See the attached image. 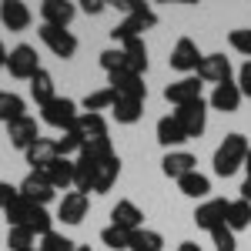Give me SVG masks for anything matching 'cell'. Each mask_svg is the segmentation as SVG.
I'll use <instances>...</instances> for the list:
<instances>
[{"label":"cell","mask_w":251,"mask_h":251,"mask_svg":"<svg viewBox=\"0 0 251 251\" xmlns=\"http://www.w3.org/2000/svg\"><path fill=\"white\" fill-rule=\"evenodd\" d=\"M7 137H10V144H14L17 151H27V148L40 137V127H37V121H34L30 114H24V117H17L14 124H7Z\"/></svg>","instance_id":"obj_18"},{"label":"cell","mask_w":251,"mask_h":251,"mask_svg":"<svg viewBox=\"0 0 251 251\" xmlns=\"http://www.w3.org/2000/svg\"><path fill=\"white\" fill-rule=\"evenodd\" d=\"M20 198H27V201H34V204H40V208H47L50 201H54V184L47 181V174H40V171H30L24 181H20Z\"/></svg>","instance_id":"obj_9"},{"label":"cell","mask_w":251,"mask_h":251,"mask_svg":"<svg viewBox=\"0 0 251 251\" xmlns=\"http://www.w3.org/2000/svg\"><path fill=\"white\" fill-rule=\"evenodd\" d=\"M174 121L181 124V131H184L188 141H191V137H201L204 127H208V100L201 97V100H191V104L177 107V111H174Z\"/></svg>","instance_id":"obj_5"},{"label":"cell","mask_w":251,"mask_h":251,"mask_svg":"<svg viewBox=\"0 0 251 251\" xmlns=\"http://www.w3.org/2000/svg\"><path fill=\"white\" fill-rule=\"evenodd\" d=\"M241 87H238V80H228V84H218L214 87L211 100H208V107H214V111H221V114H234L238 107H241Z\"/></svg>","instance_id":"obj_20"},{"label":"cell","mask_w":251,"mask_h":251,"mask_svg":"<svg viewBox=\"0 0 251 251\" xmlns=\"http://www.w3.org/2000/svg\"><path fill=\"white\" fill-rule=\"evenodd\" d=\"M245 168H248V177H251V148H248V157H245Z\"/></svg>","instance_id":"obj_48"},{"label":"cell","mask_w":251,"mask_h":251,"mask_svg":"<svg viewBox=\"0 0 251 251\" xmlns=\"http://www.w3.org/2000/svg\"><path fill=\"white\" fill-rule=\"evenodd\" d=\"M40 174H47V181L54 184V191L57 188H71L74 184V161L71 157H57L47 171H40Z\"/></svg>","instance_id":"obj_28"},{"label":"cell","mask_w":251,"mask_h":251,"mask_svg":"<svg viewBox=\"0 0 251 251\" xmlns=\"http://www.w3.org/2000/svg\"><path fill=\"white\" fill-rule=\"evenodd\" d=\"M114 154V148H111V137H107V141H94V144H84V148H80V154L77 157H87V161H104V157H111Z\"/></svg>","instance_id":"obj_40"},{"label":"cell","mask_w":251,"mask_h":251,"mask_svg":"<svg viewBox=\"0 0 251 251\" xmlns=\"http://www.w3.org/2000/svg\"><path fill=\"white\" fill-rule=\"evenodd\" d=\"M117 7L127 14V17H124V20L114 27V30H111V37H114L117 44L144 37V30H151V27L157 24V14L148 7V3H141V0H121Z\"/></svg>","instance_id":"obj_1"},{"label":"cell","mask_w":251,"mask_h":251,"mask_svg":"<svg viewBox=\"0 0 251 251\" xmlns=\"http://www.w3.org/2000/svg\"><path fill=\"white\" fill-rule=\"evenodd\" d=\"M40 117H44V124H50V127H57V131H71L74 124H77V104L71 100V97H54L50 104H44L40 107Z\"/></svg>","instance_id":"obj_4"},{"label":"cell","mask_w":251,"mask_h":251,"mask_svg":"<svg viewBox=\"0 0 251 251\" xmlns=\"http://www.w3.org/2000/svg\"><path fill=\"white\" fill-rule=\"evenodd\" d=\"M74 251H91V248H87V245H77V248H74Z\"/></svg>","instance_id":"obj_49"},{"label":"cell","mask_w":251,"mask_h":251,"mask_svg":"<svg viewBox=\"0 0 251 251\" xmlns=\"http://www.w3.org/2000/svg\"><path fill=\"white\" fill-rule=\"evenodd\" d=\"M111 225L114 228H124V231H137V228H144V211L137 208L134 201H117L114 208H111Z\"/></svg>","instance_id":"obj_21"},{"label":"cell","mask_w":251,"mask_h":251,"mask_svg":"<svg viewBox=\"0 0 251 251\" xmlns=\"http://www.w3.org/2000/svg\"><path fill=\"white\" fill-rule=\"evenodd\" d=\"M17 188H14V184H7V181H0V211H7V208H10V204H14V201H17Z\"/></svg>","instance_id":"obj_42"},{"label":"cell","mask_w":251,"mask_h":251,"mask_svg":"<svg viewBox=\"0 0 251 251\" xmlns=\"http://www.w3.org/2000/svg\"><path fill=\"white\" fill-rule=\"evenodd\" d=\"M100 241H104L111 251H131V231L114 228V225H107V228L100 231Z\"/></svg>","instance_id":"obj_34"},{"label":"cell","mask_w":251,"mask_h":251,"mask_svg":"<svg viewBox=\"0 0 251 251\" xmlns=\"http://www.w3.org/2000/svg\"><path fill=\"white\" fill-rule=\"evenodd\" d=\"M87 211H91V198L80 194V191H67L57 204V218L64 225H80L87 218Z\"/></svg>","instance_id":"obj_13"},{"label":"cell","mask_w":251,"mask_h":251,"mask_svg":"<svg viewBox=\"0 0 251 251\" xmlns=\"http://www.w3.org/2000/svg\"><path fill=\"white\" fill-rule=\"evenodd\" d=\"M77 245L71 241V238H64V234L57 231H50V234H44V238H37V245H34V251H74Z\"/></svg>","instance_id":"obj_36"},{"label":"cell","mask_w":251,"mask_h":251,"mask_svg":"<svg viewBox=\"0 0 251 251\" xmlns=\"http://www.w3.org/2000/svg\"><path fill=\"white\" fill-rule=\"evenodd\" d=\"M74 131L80 134V141H84V144L107 141V121H104V114H84V111H80L77 124H74Z\"/></svg>","instance_id":"obj_23"},{"label":"cell","mask_w":251,"mask_h":251,"mask_svg":"<svg viewBox=\"0 0 251 251\" xmlns=\"http://www.w3.org/2000/svg\"><path fill=\"white\" fill-rule=\"evenodd\" d=\"M228 44H231V50H238L241 57L251 60V27H238L228 34Z\"/></svg>","instance_id":"obj_39"},{"label":"cell","mask_w":251,"mask_h":251,"mask_svg":"<svg viewBox=\"0 0 251 251\" xmlns=\"http://www.w3.org/2000/svg\"><path fill=\"white\" fill-rule=\"evenodd\" d=\"M37 245V234L27 231V228H10L7 231V248L10 251H34Z\"/></svg>","instance_id":"obj_35"},{"label":"cell","mask_w":251,"mask_h":251,"mask_svg":"<svg viewBox=\"0 0 251 251\" xmlns=\"http://www.w3.org/2000/svg\"><path fill=\"white\" fill-rule=\"evenodd\" d=\"M117 174H121V157H117V154L97 161V164H94V177H91V191H94V194H107L111 188H114Z\"/></svg>","instance_id":"obj_17"},{"label":"cell","mask_w":251,"mask_h":251,"mask_svg":"<svg viewBox=\"0 0 251 251\" xmlns=\"http://www.w3.org/2000/svg\"><path fill=\"white\" fill-rule=\"evenodd\" d=\"M241 201L251 204V177H245V184H241Z\"/></svg>","instance_id":"obj_45"},{"label":"cell","mask_w":251,"mask_h":251,"mask_svg":"<svg viewBox=\"0 0 251 251\" xmlns=\"http://www.w3.org/2000/svg\"><path fill=\"white\" fill-rule=\"evenodd\" d=\"M228 204H231V201H225V198H208L204 204H198V211H194V225L211 234L214 228L225 225V218H228Z\"/></svg>","instance_id":"obj_11"},{"label":"cell","mask_w":251,"mask_h":251,"mask_svg":"<svg viewBox=\"0 0 251 251\" xmlns=\"http://www.w3.org/2000/svg\"><path fill=\"white\" fill-rule=\"evenodd\" d=\"M30 20H34V10H30L24 0H3V3H0V24H3L7 30L20 34V30L30 27Z\"/></svg>","instance_id":"obj_14"},{"label":"cell","mask_w":251,"mask_h":251,"mask_svg":"<svg viewBox=\"0 0 251 251\" xmlns=\"http://www.w3.org/2000/svg\"><path fill=\"white\" fill-rule=\"evenodd\" d=\"M211 241H214V251H238V241H234V231L228 225L214 228L211 231Z\"/></svg>","instance_id":"obj_41"},{"label":"cell","mask_w":251,"mask_h":251,"mask_svg":"<svg viewBox=\"0 0 251 251\" xmlns=\"http://www.w3.org/2000/svg\"><path fill=\"white\" fill-rule=\"evenodd\" d=\"M238 87H241V97H251V60H245L238 71Z\"/></svg>","instance_id":"obj_43"},{"label":"cell","mask_w":251,"mask_h":251,"mask_svg":"<svg viewBox=\"0 0 251 251\" xmlns=\"http://www.w3.org/2000/svg\"><path fill=\"white\" fill-rule=\"evenodd\" d=\"M80 148H84V141H80V134L71 127V131H60L57 137V154L60 157H71V154H80Z\"/></svg>","instance_id":"obj_38"},{"label":"cell","mask_w":251,"mask_h":251,"mask_svg":"<svg viewBox=\"0 0 251 251\" xmlns=\"http://www.w3.org/2000/svg\"><path fill=\"white\" fill-rule=\"evenodd\" d=\"M40 40L44 47L60 60H71L77 54V37L67 30V27H50V24H40Z\"/></svg>","instance_id":"obj_6"},{"label":"cell","mask_w":251,"mask_h":251,"mask_svg":"<svg viewBox=\"0 0 251 251\" xmlns=\"http://www.w3.org/2000/svg\"><path fill=\"white\" fill-rule=\"evenodd\" d=\"M100 67L107 71V77H111V74H121V71H127V57H124V50H121V47L100 50Z\"/></svg>","instance_id":"obj_37"},{"label":"cell","mask_w":251,"mask_h":251,"mask_svg":"<svg viewBox=\"0 0 251 251\" xmlns=\"http://www.w3.org/2000/svg\"><path fill=\"white\" fill-rule=\"evenodd\" d=\"M161 248H164L161 231H151V228H137V231H131V251H161Z\"/></svg>","instance_id":"obj_33"},{"label":"cell","mask_w":251,"mask_h":251,"mask_svg":"<svg viewBox=\"0 0 251 251\" xmlns=\"http://www.w3.org/2000/svg\"><path fill=\"white\" fill-rule=\"evenodd\" d=\"M117 124H137L144 114V100H127V97H114V107H111Z\"/></svg>","instance_id":"obj_29"},{"label":"cell","mask_w":251,"mask_h":251,"mask_svg":"<svg viewBox=\"0 0 251 251\" xmlns=\"http://www.w3.org/2000/svg\"><path fill=\"white\" fill-rule=\"evenodd\" d=\"M198 80L201 84H228L231 80V60L225 54H204L201 64H198Z\"/></svg>","instance_id":"obj_10"},{"label":"cell","mask_w":251,"mask_h":251,"mask_svg":"<svg viewBox=\"0 0 251 251\" xmlns=\"http://www.w3.org/2000/svg\"><path fill=\"white\" fill-rule=\"evenodd\" d=\"M7 71H10V77H17V80H30L40 71L37 50H34L30 44H17V47L7 54Z\"/></svg>","instance_id":"obj_7"},{"label":"cell","mask_w":251,"mask_h":251,"mask_svg":"<svg viewBox=\"0 0 251 251\" xmlns=\"http://www.w3.org/2000/svg\"><path fill=\"white\" fill-rule=\"evenodd\" d=\"M0 67H7V47H3V40H0Z\"/></svg>","instance_id":"obj_47"},{"label":"cell","mask_w":251,"mask_h":251,"mask_svg":"<svg viewBox=\"0 0 251 251\" xmlns=\"http://www.w3.org/2000/svg\"><path fill=\"white\" fill-rule=\"evenodd\" d=\"M248 137L245 134H228L221 144H218V151H214V174L218 177H231L238 168H245V157H248Z\"/></svg>","instance_id":"obj_3"},{"label":"cell","mask_w":251,"mask_h":251,"mask_svg":"<svg viewBox=\"0 0 251 251\" xmlns=\"http://www.w3.org/2000/svg\"><path fill=\"white\" fill-rule=\"evenodd\" d=\"M104 7H107V3H100V0H80V10H84V14H100Z\"/></svg>","instance_id":"obj_44"},{"label":"cell","mask_w":251,"mask_h":251,"mask_svg":"<svg viewBox=\"0 0 251 251\" xmlns=\"http://www.w3.org/2000/svg\"><path fill=\"white\" fill-rule=\"evenodd\" d=\"M121 50H124V57H127V71L144 77V71H148V44H144V37L124 40V44H121Z\"/></svg>","instance_id":"obj_25"},{"label":"cell","mask_w":251,"mask_h":251,"mask_svg":"<svg viewBox=\"0 0 251 251\" xmlns=\"http://www.w3.org/2000/svg\"><path fill=\"white\" fill-rule=\"evenodd\" d=\"M177 188H181V194H188V198H208L211 194V181H208V174L191 171L177 181Z\"/></svg>","instance_id":"obj_30"},{"label":"cell","mask_w":251,"mask_h":251,"mask_svg":"<svg viewBox=\"0 0 251 251\" xmlns=\"http://www.w3.org/2000/svg\"><path fill=\"white\" fill-rule=\"evenodd\" d=\"M225 225H228L234 234L245 231V228H251V204H248V201H241V198L231 201V204H228V218H225Z\"/></svg>","instance_id":"obj_31"},{"label":"cell","mask_w":251,"mask_h":251,"mask_svg":"<svg viewBox=\"0 0 251 251\" xmlns=\"http://www.w3.org/2000/svg\"><path fill=\"white\" fill-rule=\"evenodd\" d=\"M177 251H201V245H194V241H181Z\"/></svg>","instance_id":"obj_46"},{"label":"cell","mask_w":251,"mask_h":251,"mask_svg":"<svg viewBox=\"0 0 251 251\" xmlns=\"http://www.w3.org/2000/svg\"><path fill=\"white\" fill-rule=\"evenodd\" d=\"M164 100L174 104V107H184V104H191V100H201V80H198V74L168 84V87H164Z\"/></svg>","instance_id":"obj_15"},{"label":"cell","mask_w":251,"mask_h":251,"mask_svg":"<svg viewBox=\"0 0 251 251\" xmlns=\"http://www.w3.org/2000/svg\"><path fill=\"white\" fill-rule=\"evenodd\" d=\"M154 134H157V144H161L164 151H177V148L188 141V137H184V131H181V124L174 121V114H164L161 121H157Z\"/></svg>","instance_id":"obj_24"},{"label":"cell","mask_w":251,"mask_h":251,"mask_svg":"<svg viewBox=\"0 0 251 251\" xmlns=\"http://www.w3.org/2000/svg\"><path fill=\"white\" fill-rule=\"evenodd\" d=\"M201 50H198V44H194L191 37H181L177 44L171 47V57H168V64H171L174 71H181L184 77H191V74H198V64H201Z\"/></svg>","instance_id":"obj_8"},{"label":"cell","mask_w":251,"mask_h":251,"mask_svg":"<svg viewBox=\"0 0 251 251\" xmlns=\"http://www.w3.org/2000/svg\"><path fill=\"white\" fill-rule=\"evenodd\" d=\"M84 114H100V111H111L114 107V91L111 87H100V91H91V94L80 100Z\"/></svg>","instance_id":"obj_32"},{"label":"cell","mask_w":251,"mask_h":251,"mask_svg":"<svg viewBox=\"0 0 251 251\" xmlns=\"http://www.w3.org/2000/svg\"><path fill=\"white\" fill-rule=\"evenodd\" d=\"M24 114H27V100L14 91H0V124H14Z\"/></svg>","instance_id":"obj_27"},{"label":"cell","mask_w":251,"mask_h":251,"mask_svg":"<svg viewBox=\"0 0 251 251\" xmlns=\"http://www.w3.org/2000/svg\"><path fill=\"white\" fill-rule=\"evenodd\" d=\"M111 91H114V97H127V100H144L148 97V84H144V77L141 74H131V71H121V74H111Z\"/></svg>","instance_id":"obj_12"},{"label":"cell","mask_w":251,"mask_h":251,"mask_svg":"<svg viewBox=\"0 0 251 251\" xmlns=\"http://www.w3.org/2000/svg\"><path fill=\"white\" fill-rule=\"evenodd\" d=\"M24 157H27V164H30V171H47L54 161H57V141H50V137H37L27 151H24Z\"/></svg>","instance_id":"obj_16"},{"label":"cell","mask_w":251,"mask_h":251,"mask_svg":"<svg viewBox=\"0 0 251 251\" xmlns=\"http://www.w3.org/2000/svg\"><path fill=\"white\" fill-rule=\"evenodd\" d=\"M7 225L10 228H27V231H34L37 238H44V234H50L54 228V218L47 214V208H40V204H34V201H27V198H20L17 194V201L7 208Z\"/></svg>","instance_id":"obj_2"},{"label":"cell","mask_w":251,"mask_h":251,"mask_svg":"<svg viewBox=\"0 0 251 251\" xmlns=\"http://www.w3.org/2000/svg\"><path fill=\"white\" fill-rule=\"evenodd\" d=\"M161 171H164V177L181 181L184 174L198 171V157H194L191 151H168V154L161 157Z\"/></svg>","instance_id":"obj_19"},{"label":"cell","mask_w":251,"mask_h":251,"mask_svg":"<svg viewBox=\"0 0 251 251\" xmlns=\"http://www.w3.org/2000/svg\"><path fill=\"white\" fill-rule=\"evenodd\" d=\"M30 97H34V104H37V107H44V104H50V100H54V77H50V71H44V67H40L37 74H34V77H30Z\"/></svg>","instance_id":"obj_26"},{"label":"cell","mask_w":251,"mask_h":251,"mask_svg":"<svg viewBox=\"0 0 251 251\" xmlns=\"http://www.w3.org/2000/svg\"><path fill=\"white\" fill-rule=\"evenodd\" d=\"M77 17V7L67 0H44L40 3V20L50 27H71V20Z\"/></svg>","instance_id":"obj_22"}]
</instances>
